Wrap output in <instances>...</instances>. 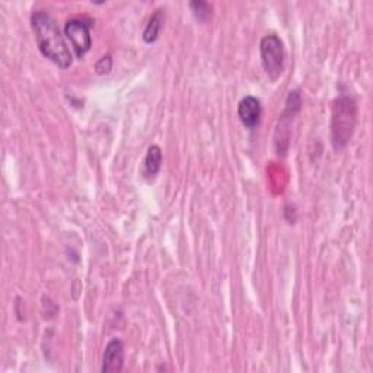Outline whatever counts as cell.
I'll list each match as a JSON object with an SVG mask.
<instances>
[{"label": "cell", "instance_id": "obj_7", "mask_svg": "<svg viewBox=\"0 0 373 373\" xmlns=\"http://www.w3.org/2000/svg\"><path fill=\"white\" fill-rule=\"evenodd\" d=\"M163 22H165V11L156 9L153 12V15L150 16L148 25L143 31V41L146 44H152L158 40V37L163 28Z\"/></svg>", "mask_w": 373, "mask_h": 373}, {"label": "cell", "instance_id": "obj_3", "mask_svg": "<svg viewBox=\"0 0 373 373\" xmlns=\"http://www.w3.org/2000/svg\"><path fill=\"white\" fill-rule=\"evenodd\" d=\"M260 54L267 76L271 81L278 79V76L283 72V66H285L283 41L276 34L266 35L260 42Z\"/></svg>", "mask_w": 373, "mask_h": 373}, {"label": "cell", "instance_id": "obj_1", "mask_svg": "<svg viewBox=\"0 0 373 373\" xmlns=\"http://www.w3.org/2000/svg\"><path fill=\"white\" fill-rule=\"evenodd\" d=\"M31 25L42 56L61 69L70 67L73 56L70 53L64 35L52 15L42 11L34 12L31 16Z\"/></svg>", "mask_w": 373, "mask_h": 373}, {"label": "cell", "instance_id": "obj_2", "mask_svg": "<svg viewBox=\"0 0 373 373\" xmlns=\"http://www.w3.org/2000/svg\"><path fill=\"white\" fill-rule=\"evenodd\" d=\"M357 120V105L353 98L340 97L333 107L331 138L336 149H343L353 136Z\"/></svg>", "mask_w": 373, "mask_h": 373}, {"label": "cell", "instance_id": "obj_9", "mask_svg": "<svg viewBox=\"0 0 373 373\" xmlns=\"http://www.w3.org/2000/svg\"><path fill=\"white\" fill-rule=\"evenodd\" d=\"M190 8H191V12L196 16V19H199L200 22L207 20L210 16V11H212L210 5L206 2H201V0H196V2H191Z\"/></svg>", "mask_w": 373, "mask_h": 373}, {"label": "cell", "instance_id": "obj_6", "mask_svg": "<svg viewBox=\"0 0 373 373\" xmlns=\"http://www.w3.org/2000/svg\"><path fill=\"white\" fill-rule=\"evenodd\" d=\"M261 112V102L255 97H245L238 105L239 120L247 129H254L260 124Z\"/></svg>", "mask_w": 373, "mask_h": 373}, {"label": "cell", "instance_id": "obj_5", "mask_svg": "<svg viewBox=\"0 0 373 373\" xmlns=\"http://www.w3.org/2000/svg\"><path fill=\"white\" fill-rule=\"evenodd\" d=\"M124 365V344L120 340H111L102 356V372L104 373H115L122 372Z\"/></svg>", "mask_w": 373, "mask_h": 373}, {"label": "cell", "instance_id": "obj_4", "mask_svg": "<svg viewBox=\"0 0 373 373\" xmlns=\"http://www.w3.org/2000/svg\"><path fill=\"white\" fill-rule=\"evenodd\" d=\"M64 35L72 44V49L78 59H82L92 47L89 23L82 19H70L64 25Z\"/></svg>", "mask_w": 373, "mask_h": 373}, {"label": "cell", "instance_id": "obj_10", "mask_svg": "<svg viewBox=\"0 0 373 373\" xmlns=\"http://www.w3.org/2000/svg\"><path fill=\"white\" fill-rule=\"evenodd\" d=\"M111 69H112V60L109 56L101 57L95 64V70H97L98 75H107V73H109Z\"/></svg>", "mask_w": 373, "mask_h": 373}, {"label": "cell", "instance_id": "obj_8", "mask_svg": "<svg viewBox=\"0 0 373 373\" xmlns=\"http://www.w3.org/2000/svg\"><path fill=\"white\" fill-rule=\"evenodd\" d=\"M143 167H145V175L148 178H155L158 175L162 167V150L159 146L153 145L148 149Z\"/></svg>", "mask_w": 373, "mask_h": 373}]
</instances>
